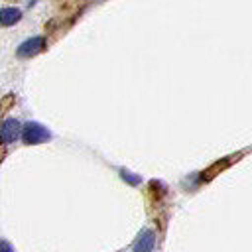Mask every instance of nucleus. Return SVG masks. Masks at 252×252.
I'll use <instances>...</instances> for the list:
<instances>
[{
  "instance_id": "nucleus-5",
  "label": "nucleus",
  "mask_w": 252,
  "mask_h": 252,
  "mask_svg": "<svg viewBox=\"0 0 252 252\" xmlns=\"http://www.w3.org/2000/svg\"><path fill=\"white\" fill-rule=\"evenodd\" d=\"M20 18H22V12H20L18 8L8 6V8H2V10H0V24H2V26H12V24H16Z\"/></svg>"
},
{
  "instance_id": "nucleus-1",
  "label": "nucleus",
  "mask_w": 252,
  "mask_h": 252,
  "mask_svg": "<svg viewBox=\"0 0 252 252\" xmlns=\"http://www.w3.org/2000/svg\"><path fill=\"white\" fill-rule=\"evenodd\" d=\"M22 138L26 144H41V142L51 140V132L37 122H28L22 130Z\"/></svg>"
},
{
  "instance_id": "nucleus-8",
  "label": "nucleus",
  "mask_w": 252,
  "mask_h": 252,
  "mask_svg": "<svg viewBox=\"0 0 252 252\" xmlns=\"http://www.w3.org/2000/svg\"><path fill=\"white\" fill-rule=\"evenodd\" d=\"M0 252H14L6 242H0Z\"/></svg>"
},
{
  "instance_id": "nucleus-3",
  "label": "nucleus",
  "mask_w": 252,
  "mask_h": 252,
  "mask_svg": "<svg viewBox=\"0 0 252 252\" xmlns=\"http://www.w3.org/2000/svg\"><path fill=\"white\" fill-rule=\"evenodd\" d=\"M43 49V37H30V39H26L20 47H18V55L20 57H32V55H35V53H39Z\"/></svg>"
},
{
  "instance_id": "nucleus-6",
  "label": "nucleus",
  "mask_w": 252,
  "mask_h": 252,
  "mask_svg": "<svg viewBox=\"0 0 252 252\" xmlns=\"http://www.w3.org/2000/svg\"><path fill=\"white\" fill-rule=\"evenodd\" d=\"M230 161H232V159H228V158H224V159L217 161V163H215L213 167H209V169H207V171H205V173H203L201 177H203L205 181H207V179H211V177H215V175H217L219 171H222L224 167H228V165H230Z\"/></svg>"
},
{
  "instance_id": "nucleus-2",
  "label": "nucleus",
  "mask_w": 252,
  "mask_h": 252,
  "mask_svg": "<svg viewBox=\"0 0 252 252\" xmlns=\"http://www.w3.org/2000/svg\"><path fill=\"white\" fill-rule=\"evenodd\" d=\"M154 244H156V234L152 230H142L138 234V238L134 240L132 252H152Z\"/></svg>"
},
{
  "instance_id": "nucleus-7",
  "label": "nucleus",
  "mask_w": 252,
  "mask_h": 252,
  "mask_svg": "<svg viewBox=\"0 0 252 252\" xmlns=\"http://www.w3.org/2000/svg\"><path fill=\"white\" fill-rule=\"evenodd\" d=\"M120 173H122V177H124V179H130V183H132V185H136V183L140 181V177H136V175H130L128 171H120Z\"/></svg>"
},
{
  "instance_id": "nucleus-4",
  "label": "nucleus",
  "mask_w": 252,
  "mask_h": 252,
  "mask_svg": "<svg viewBox=\"0 0 252 252\" xmlns=\"http://www.w3.org/2000/svg\"><path fill=\"white\" fill-rule=\"evenodd\" d=\"M18 134H22V132H20V122H18L16 118H8V120H4L2 130H0V138H2V142H14V140L18 138Z\"/></svg>"
}]
</instances>
